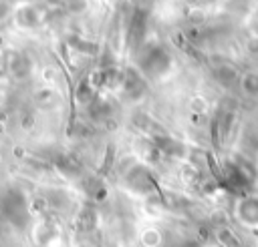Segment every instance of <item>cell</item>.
Here are the masks:
<instances>
[{"label":"cell","mask_w":258,"mask_h":247,"mask_svg":"<svg viewBox=\"0 0 258 247\" xmlns=\"http://www.w3.org/2000/svg\"><path fill=\"white\" fill-rule=\"evenodd\" d=\"M218 237H220V241H222L226 247H238V239H236V235H232L228 229H220Z\"/></svg>","instance_id":"3957f363"},{"label":"cell","mask_w":258,"mask_h":247,"mask_svg":"<svg viewBox=\"0 0 258 247\" xmlns=\"http://www.w3.org/2000/svg\"><path fill=\"white\" fill-rule=\"evenodd\" d=\"M139 241H141V245L143 247H159L161 245V233L157 231V229H145L143 233H141V237H139Z\"/></svg>","instance_id":"6da1fadb"},{"label":"cell","mask_w":258,"mask_h":247,"mask_svg":"<svg viewBox=\"0 0 258 247\" xmlns=\"http://www.w3.org/2000/svg\"><path fill=\"white\" fill-rule=\"evenodd\" d=\"M244 211H246V215H242V219H244L246 223L256 225V223H258V203L246 201V203L242 205V213H244Z\"/></svg>","instance_id":"7a4b0ae2"}]
</instances>
